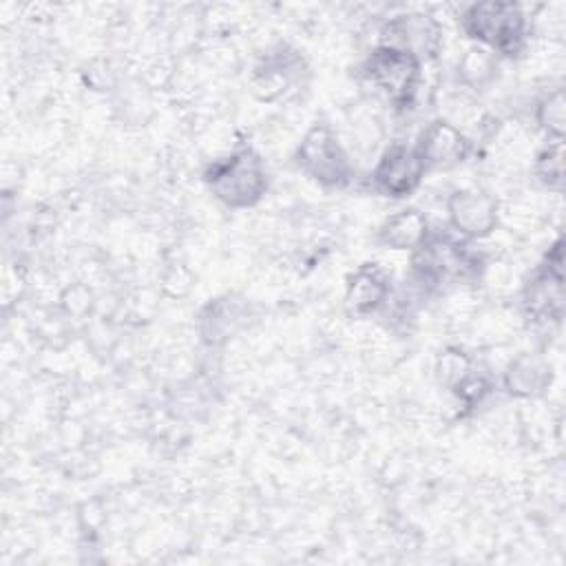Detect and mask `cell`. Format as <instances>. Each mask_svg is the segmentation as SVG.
<instances>
[{
    "instance_id": "cell-1",
    "label": "cell",
    "mask_w": 566,
    "mask_h": 566,
    "mask_svg": "<svg viewBox=\"0 0 566 566\" xmlns=\"http://www.w3.org/2000/svg\"><path fill=\"white\" fill-rule=\"evenodd\" d=\"M462 33L478 46L513 57L528 40V15L515 2H473L460 13Z\"/></svg>"
},
{
    "instance_id": "cell-2",
    "label": "cell",
    "mask_w": 566,
    "mask_h": 566,
    "mask_svg": "<svg viewBox=\"0 0 566 566\" xmlns=\"http://www.w3.org/2000/svg\"><path fill=\"white\" fill-rule=\"evenodd\" d=\"M360 77L387 106L409 108L422 84V60L405 49L378 44L363 60Z\"/></svg>"
},
{
    "instance_id": "cell-3",
    "label": "cell",
    "mask_w": 566,
    "mask_h": 566,
    "mask_svg": "<svg viewBox=\"0 0 566 566\" xmlns=\"http://www.w3.org/2000/svg\"><path fill=\"white\" fill-rule=\"evenodd\" d=\"M203 179L210 192L228 208H250L259 203L268 190L263 159L252 148H239L212 159Z\"/></svg>"
},
{
    "instance_id": "cell-4",
    "label": "cell",
    "mask_w": 566,
    "mask_h": 566,
    "mask_svg": "<svg viewBox=\"0 0 566 566\" xmlns=\"http://www.w3.org/2000/svg\"><path fill=\"white\" fill-rule=\"evenodd\" d=\"M294 159L310 179L325 188H343L354 177V161L327 122H316L305 130Z\"/></svg>"
},
{
    "instance_id": "cell-5",
    "label": "cell",
    "mask_w": 566,
    "mask_h": 566,
    "mask_svg": "<svg viewBox=\"0 0 566 566\" xmlns=\"http://www.w3.org/2000/svg\"><path fill=\"white\" fill-rule=\"evenodd\" d=\"M447 221L464 241L486 239L500 223V203L489 190L478 186L458 188L447 199Z\"/></svg>"
},
{
    "instance_id": "cell-6",
    "label": "cell",
    "mask_w": 566,
    "mask_h": 566,
    "mask_svg": "<svg viewBox=\"0 0 566 566\" xmlns=\"http://www.w3.org/2000/svg\"><path fill=\"white\" fill-rule=\"evenodd\" d=\"M424 175L427 170L416 148L394 142L380 153L376 166L371 168V184L376 192L389 199H407L418 190Z\"/></svg>"
},
{
    "instance_id": "cell-7",
    "label": "cell",
    "mask_w": 566,
    "mask_h": 566,
    "mask_svg": "<svg viewBox=\"0 0 566 566\" xmlns=\"http://www.w3.org/2000/svg\"><path fill=\"white\" fill-rule=\"evenodd\" d=\"M424 170H451L464 164L473 150L469 135L451 119L429 122L413 144Z\"/></svg>"
},
{
    "instance_id": "cell-8",
    "label": "cell",
    "mask_w": 566,
    "mask_h": 566,
    "mask_svg": "<svg viewBox=\"0 0 566 566\" xmlns=\"http://www.w3.org/2000/svg\"><path fill=\"white\" fill-rule=\"evenodd\" d=\"M389 279L378 265H360L347 281L345 310L352 316L376 314L389 301Z\"/></svg>"
},
{
    "instance_id": "cell-9",
    "label": "cell",
    "mask_w": 566,
    "mask_h": 566,
    "mask_svg": "<svg viewBox=\"0 0 566 566\" xmlns=\"http://www.w3.org/2000/svg\"><path fill=\"white\" fill-rule=\"evenodd\" d=\"M429 219L418 208H402L389 214L378 228V241L398 252H416L429 239Z\"/></svg>"
},
{
    "instance_id": "cell-10",
    "label": "cell",
    "mask_w": 566,
    "mask_h": 566,
    "mask_svg": "<svg viewBox=\"0 0 566 566\" xmlns=\"http://www.w3.org/2000/svg\"><path fill=\"white\" fill-rule=\"evenodd\" d=\"M551 385V367L535 354L515 356L504 371V387L515 398H535Z\"/></svg>"
},
{
    "instance_id": "cell-11",
    "label": "cell",
    "mask_w": 566,
    "mask_h": 566,
    "mask_svg": "<svg viewBox=\"0 0 566 566\" xmlns=\"http://www.w3.org/2000/svg\"><path fill=\"white\" fill-rule=\"evenodd\" d=\"M497 71V55L473 44L467 49L458 62V77L469 88H482L495 77Z\"/></svg>"
},
{
    "instance_id": "cell-12",
    "label": "cell",
    "mask_w": 566,
    "mask_h": 566,
    "mask_svg": "<svg viewBox=\"0 0 566 566\" xmlns=\"http://www.w3.org/2000/svg\"><path fill=\"white\" fill-rule=\"evenodd\" d=\"M535 175L546 188H562L564 181V142L548 137L535 157Z\"/></svg>"
},
{
    "instance_id": "cell-13",
    "label": "cell",
    "mask_w": 566,
    "mask_h": 566,
    "mask_svg": "<svg viewBox=\"0 0 566 566\" xmlns=\"http://www.w3.org/2000/svg\"><path fill=\"white\" fill-rule=\"evenodd\" d=\"M535 122L546 133V137L564 139V122H566V106H564V91L553 88L537 102Z\"/></svg>"
},
{
    "instance_id": "cell-14",
    "label": "cell",
    "mask_w": 566,
    "mask_h": 566,
    "mask_svg": "<svg viewBox=\"0 0 566 566\" xmlns=\"http://www.w3.org/2000/svg\"><path fill=\"white\" fill-rule=\"evenodd\" d=\"M471 369H473L471 358H469L464 352H460V349H447V352H442L440 358H438V367H436L440 380L447 382L449 387H453V385H455L460 378H464Z\"/></svg>"
},
{
    "instance_id": "cell-15",
    "label": "cell",
    "mask_w": 566,
    "mask_h": 566,
    "mask_svg": "<svg viewBox=\"0 0 566 566\" xmlns=\"http://www.w3.org/2000/svg\"><path fill=\"white\" fill-rule=\"evenodd\" d=\"M451 389L455 391L458 400H460L464 407H475V405H480L482 398L489 394L491 385H489V380H486L482 374H475V371L471 369V371H469L464 378H460Z\"/></svg>"
}]
</instances>
